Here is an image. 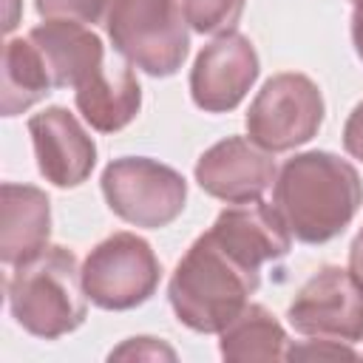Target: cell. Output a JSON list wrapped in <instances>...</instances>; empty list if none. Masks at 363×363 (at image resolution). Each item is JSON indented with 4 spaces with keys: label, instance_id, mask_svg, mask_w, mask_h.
<instances>
[{
    "label": "cell",
    "instance_id": "obj_23",
    "mask_svg": "<svg viewBox=\"0 0 363 363\" xmlns=\"http://www.w3.org/2000/svg\"><path fill=\"white\" fill-rule=\"evenodd\" d=\"M352 45L357 60L363 62V0H357L352 9Z\"/></svg>",
    "mask_w": 363,
    "mask_h": 363
},
{
    "label": "cell",
    "instance_id": "obj_8",
    "mask_svg": "<svg viewBox=\"0 0 363 363\" xmlns=\"http://www.w3.org/2000/svg\"><path fill=\"white\" fill-rule=\"evenodd\" d=\"M289 326L303 337L363 340V281L337 264L315 269L286 309Z\"/></svg>",
    "mask_w": 363,
    "mask_h": 363
},
{
    "label": "cell",
    "instance_id": "obj_6",
    "mask_svg": "<svg viewBox=\"0 0 363 363\" xmlns=\"http://www.w3.org/2000/svg\"><path fill=\"white\" fill-rule=\"evenodd\" d=\"M326 116L315 79L298 71L269 77L247 108V136L269 153H284L318 136Z\"/></svg>",
    "mask_w": 363,
    "mask_h": 363
},
{
    "label": "cell",
    "instance_id": "obj_2",
    "mask_svg": "<svg viewBox=\"0 0 363 363\" xmlns=\"http://www.w3.org/2000/svg\"><path fill=\"white\" fill-rule=\"evenodd\" d=\"M261 272L235 261L210 233H201L167 281V301L179 323L199 335H218L258 289Z\"/></svg>",
    "mask_w": 363,
    "mask_h": 363
},
{
    "label": "cell",
    "instance_id": "obj_1",
    "mask_svg": "<svg viewBox=\"0 0 363 363\" xmlns=\"http://www.w3.org/2000/svg\"><path fill=\"white\" fill-rule=\"evenodd\" d=\"M363 204V182L352 162L329 150H303L286 159L272 184V207L301 244L337 238Z\"/></svg>",
    "mask_w": 363,
    "mask_h": 363
},
{
    "label": "cell",
    "instance_id": "obj_21",
    "mask_svg": "<svg viewBox=\"0 0 363 363\" xmlns=\"http://www.w3.org/2000/svg\"><path fill=\"white\" fill-rule=\"evenodd\" d=\"M111 360H176V352L162 343L159 337H128L122 346H116L111 354Z\"/></svg>",
    "mask_w": 363,
    "mask_h": 363
},
{
    "label": "cell",
    "instance_id": "obj_11",
    "mask_svg": "<svg viewBox=\"0 0 363 363\" xmlns=\"http://www.w3.org/2000/svg\"><path fill=\"white\" fill-rule=\"evenodd\" d=\"M37 170L54 187H79L96 164V142L62 105H48L28 116Z\"/></svg>",
    "mask_w": 363,
    "mask_h": 363
},
{
    "label": "cell",
    "instance_id": "obj_17",
    "mask_svg": "<svg viewBox=\"0 0 363 363\" xmlns=\"http://www.w3.org/2000/svg\"><path fill=\"white\" fill-rule=\"evenodd\" d=\"M54 91L51 77L28 37H11L3 45V116H17Z\"/></svg>",
    "mask_w": 363,
    "mask_h": 363
},
{
    "label": "cell",
    "instance_id": "obj_5",
    "mask_svg": "<svg viewBox=\"0 0 363 363\" xmlns=\"http://www.w3.org/2000/svg\"><path fill=\"white\" fill-rule=\"evenodd\" d=\"M99 184L113 216L145 230L173 224L187 201L184 176L150 156H119L108 162Z\"/></svg>",
    "mask_w": 363,
    "mask_h": 363
},
{
    "label": "cell",
    "instance_id": "obj_12",
    "mask_svg": "<svg viewBox=\"0 0 363 363\" xmlns=\"http://www.w3.org/2000/svg\"><path fill=\"white\" fill-rule=\"evenodd\" d=\"M207 233L235 261L258 272L264 264L284 258L292 247V233L286 230L281 213L261 199L224 207Z\"/></svg>",
    "mask_w": 363,
    "mask_h": 363
},
{
    "label": "cell",
    "instance_id": "obj_9",
    "mask_svg": "<svg viewBox=\"0 0 363 363\" xmlns=\"http://www.w3.org/2000/svg\"><path fill=\"white\" fill-rule=\"evenodd\" d=\"M261 74L250 37L227 31L213 37L190 68V96L204 113H227L241 105Z\"/></svg>",
    "mask_w": 363,
    "mask_h": 363
},
{
    "label": "cell",
    "instance_id": "obj_26",
    "mask_svg": "<svg viewBox=\"0 0 363 363\" xmlns=\"http://www.w3.org/2000/svg\"><path fill=\"white\" fill-rule=\"evenodd\" d=\"M352 3H357V0H352Z\"/></svg>",
    "mask_w": 363,
    "mask_h": 363
},
{
    "label": "cell",
    "instance_id": "obj_10",
    "mask_svg": "<svg viewBox=\"0 0 363 363\" xmlns=\"http://www.w3.org/2000/svg\"><path fill=\"white\" fill-rule=\"evenodd\" d=\"M193 176L207 196L241 204L261 199L275 184L278 167L272 153L250 136H227L199 156Z\"/></svg>",
    "mask_w": 363,
    "mask_h": 363
},
{
    "label": "cell",
    "instance_id": "obj_15",
    "mask_svg": "<svg viewBox=\"0 0 363 363\" xmlns=\"http://www.w3.org/2000/svg\"><path fill=\"white\" fill-rule=\"evenodd\" d=\"M74 105L96 133L128 128L142 108V85L130 62L105 65L74 91Z\"/></svg>",
    "mask_w": 363,
    "mask_h": 363
},
{
    "label": "cell",
    "instance_id": "obj_14",
    "mask_svg": "<svg viewBox=\"0 0 363 363\" xmlns=\"http://www.w3.org/2000/svg\"><path fill=\"white\" fill-rule=\"evenodd\" d=\"M0 196V261L6 267H17L48 247L51 199L45 190L17 182H3Z\"/></svg>",
    "mask_w": 363,
    "mask_h": 363
},
{
    "label": "cell",
    "instance_id": "obj_25",
    "mask_svg": "<svg viewBox=\"0 0 363 363\" xmlns=\"http://www.w3.org/2000/svg\"><path fill=\"white\" fill-rule=\"evenodd\" d=\"M14 26H17V0H9V11H6L3 28H6V31H14Z\"/></svg>",
    "mask_w": 363,
    "mask_h": 363
},
{
    "label": "cell",
    "instance_id": "obj_24",
    "mask_svg": "<svg viewBox=\"0 0 363 363\" xmlns=\"http://www.w3.org/2000/svg\"><path fill=\"white\" fill-rule=\"evenodd\" d=\"M349 269L363 281V227L357 230V235L349 244Z\"/></svg>",
    "mask_w": 363,
    "mask_h": 363
},
{
    "label": "cell",
    "instance_id": "obj_3",
    "mask_svg": "<svg viewBox=\"0 0 363 363\" xmlns=\"http://www.w3.org/2000/svg\"><path fill=\"white\" fill-rule=\"evenodd\" d=\"M6 295L17 326L43 340L71 335L88 318L82 267L62 244H48L28 261L11 267Z\"/></svg>",
    "mask_w": 363,
    "mask_h": 363
},
{
    "label": "cell",
    "instance_id": "obj_18",
    "mask_svg": "<svg viewBox=\"0 0 363 363\" xmlns=\"http://www.w3.org/2000/svg\"><path fill=\"white\" fill-rule=\"evenodd\" d=\"M247 0H182L187 26L199 34H227L235 31Z\"/></svg>",
    "mask_w": 363,
    "mask_h": 363
},
{
    "label": "cell",
    "instance_id": "obj_7",
    "mask_svg": "<svg viewBox=\"0 0 363 363\" xmlns=\"http://www.w3.org/2000/svg\"><path fill=\"white\" fill-rule=\"evenodd\" d=\"M162 264L153 247L130 233L119 230L102 238L82 261V284L88 301L108 312H128L142 306L159 286Z\"/></svg>",
    "mask_w": 363,
    "mask_h": 363
},
{
    "label": "cell",
    "instance_id": "obj_4",
    "mask_svg": "<svg viewBox=\"0 0 363 363\" xmlns=\"http://www.w3.org/2000/svg\"><path fill=\"white\" fill-rule=\"evenodd\" d=\"M102 26L113 51L147 77H173L190 51L179 0H108Z\"/></svg>",
    "mask_w": 363,
    "mask_h": 363
},
{
    "label": "cell",
    "instance_id": "obj_19",
    "mask_svg": "<svg viewBox=\"0 0 363 363\" xmlns=\"http://www.w3.org/2000/svg\"><path fill=\"white\" fill-rule=\"evenodd\" d=\"M43 20H77L85 26L102 23L108 0H34Z\"/></svg>",
    "mask_w": 363,
    "mask_h": 363
},
{
    "label": "cell",
    "instance_id": "obj_22",
    "mask_svg": "<svg viewBox=\"0 0 363 363\" xmlns=\"http://www.w3.org/2000/svg\"><path fill=\"white\" fill-rule=\"evenodd\" d=\"M343 150L352 159L363 162V99L346 116V125H343Z\"/></svg>",
    "mask_w": 363,
    "mask_h": 363
},
{
    "label": "cell",
    "instance_id": "obj_16",
    "mask_svg": "<svg viewBox=\"0 0 363 363\" xmlns=\"http://www.w3.org/2000/svg\"><path fill=\"white\" fill-rule=\"evenodd\" d=\"M218 352L224 360H286L289 337L281 320L261 303H247L221 332Z\"/></svg>",
    "mask_w": 363,
    "mask_h": 363
},
{
    "label": "cell",
    "instance_id": "obj_20",
    "mask_svg": "<svg viewBox=\"0 0 363 363\" xmlns=\"http://www.w3.org/2000/svg\"><path fill=\"white\" fill-rule=\"evenodd\" d=\"M337 360V357H360L352 343L346 340H332V337H306L301 343H289V352H286V360Z\"/></svg>",
    "mask_w": 363,
    "mask_h": 363
},
{
    "label": "cell",
    "instance_id": "obj_13",
    "mask_svg": "<svg viewBox=\"0 0 363 363\" xmlns=\"http://www.w3.org/2000/svg\"><path fill=\"white\" fill-rule=\"evenodd\" d=\"M54 88H79L105 68V45L96 31L77 20H45L28 34Z\"/></svg>",
    "mask_w": 363,
    "mask_h": 363
}]
</instances>
